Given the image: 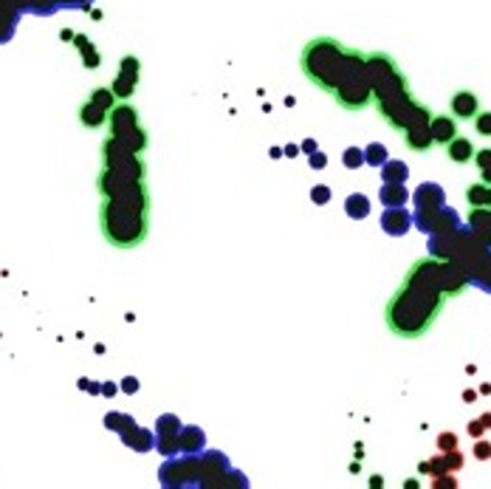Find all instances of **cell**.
I'll return each instance as SVG.
<instances>
[{"label": "cell", "instance_id": "9", "mask_svg": "<svg viewBox=\"0 0 491 489\" xmlns=\"http://www.w3.org/2000/svg\"><path fill=\"white\" fill-rule=\"evenodd\" d=\"M466 198L472 207H491V187L489 184H475L466 189Z\"/></svg>", "mask_w": 491, "mask_h": 489}, {"label": "cell", "instance_id": "5", "mask_svg": "<svg viewBox=\"0 0 491 489\" xmlns=\"http://www.w3.org/2000/svg\"><path fill=\"white\" fill-rule=\"evenodd\" d=\"M449 111H452V117L457 122H472L480 114V99L472 91H457L452 97V102H449Z\"/></svg>", "mask_w": 491, "mask_h": 489}, {"label": "cell", "instance_id": "7", "mask_svg": "<svg viewBox=\"0 0 491 489\" xmlns=\"http://www.w3.org/2000/svg\"><path fill=\"white\" fill-rule=\"evenodd\" d=\"M430 133H432V142L435 144H449L455 136H457V119H449V117H432L430 122Z\"/></svg>", "mask_w": 491, "mask_h": 489}, {"label": "cell", "instance_id": "10", "mask_svg": "<svg viewBox=\"0 0 491 489\" xmlns=\"http://www.w3.org/2000/svg\"><path fill=\"white\" fill-rule=\"evenodd\" d=\"M475 159H477V167H480L483 182L491 184V150H477V153H475Z\"/></svg>", "mask_w": 491, "mask_h": 489}, {"label": "cell", "instance_id": "6", "mask_svg": "<svg viewBox=\"0 0 491 489\" xmlns=\"http://www.w3.org/2000/svg\"><path fill=\"white\" fill-rule=\"evenodd\" d=\"M446 153H449V162H455V164H469L472 159H475V144H472V139H466V136H455L449 144H446Z\"/></svg>", "mask_w": 491, "mask_h": 489}, {"label": "cell", "instance_id": "11", "mask_svg": "<svg viewBox=\"0 0 491 489\" xmlns=\"http://www.w3.org/2000/svg\"><path fill=\"white\" fill-rule=\"evenodd\" d=\"M472 122H475V130H477L480 136H491V111H480Z\"/></svg>", "mask_w": 491, "mask_h": 489}, {"label": "cell", "instance_id": "2", "mask_svg": "<svg viewBox=\"0 0 491 489\" xmlns=\"http://www.w3.org/2000/svg\"><path fill=\"white\" fill-rule=\"evenodd\" d=\"M455 295L457 289H449L446 263L435 255H427L410 266L404 283L390 297L384 322L398 340H421L435 325L446 300Z\"/></svg>", "mask_w": 491, "mask_h": 489}, {"label": "cell", "instance_id": "4", "mask_svg": "<svg viewBox=\"0 0 491 489\" xmlns=\"http://www.w3.org/2000/svg\"><path fill=\"white\" fill-rule=\"evenodd\" d=\"M367 68H370V82H373V99L382 111L384 122L392 130L404 133L410 150H415V153L430 150L435 144L432 133H430L432 114L412 97L398 62L390 54L376 51V54H367Z\"/></svg>", "mask_w": 491, "mask_h": 489}, {"label": "cell", "instance_id": "8", "mask_svg": "<svg viewBox=\"0 0 491 489\" xmlns=\"http://www.w3.org/2000/svg\"><path fill=\"white\" fill-rule=\"evenodd\" d=\"M133 62H136L133 57H124V74H121V76L116 79V85H113V94H116V97H130V94H133V88H136V68H139V65H136V68L130 71Z\"/></svg>", "mask_w": 491, "mask_h": 489}, {"label": "cell", "instance_id": "3", "mask_svg": "<svg viewBox=\"0 0 491 489\" xmlns=\"http://www.w3.org/2000/svg\"><path fill=\"white\" fill-rule=\"evenodd\" d=\"M299 68L308 82L325 91L344 111H364L373 102L367 54L347 49L333 37H317L302 49Z\"/></svg>", "mask_w": 491, "mask_h": 489}, {"label": "cell", "instance_id": "1", "mask_svg": "<svg viewBox=\"0 0 491 489\" xmlns=\"http://www.w3.org/2000/svg\"><path fill=\"white\" fill-rule=\"evenodd\" d=\"M102 192V235L116 249H133L147 238L150 229V192L147 170L136 150L108 139L105 167L99 176Z\"/></svg>", "mask_w": 491, "mask_h": 489}]
</instances>
